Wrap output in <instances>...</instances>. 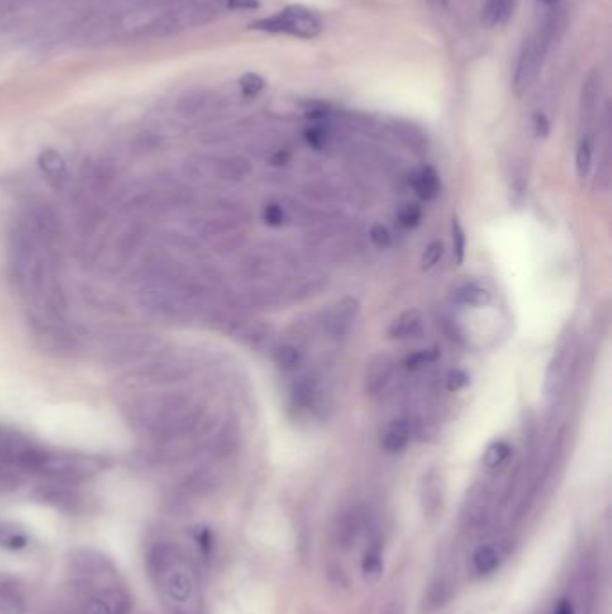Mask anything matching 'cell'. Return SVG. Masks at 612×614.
Listing matches in <instances>:
<instances>
[{
  "mask_svg": "<svg viewBox=\"0 0 612 614\" xmlns=\"http://www.w3.org/2000/svg\"><path fill=\"white\" fill-rule=\"evenodd\" d=\"M67 598L76 614H132L133 595L103 552L79 548L69 559Z\"/></svg>",
  "mask_w": 612,
  "mask_h": 614,
  "instance_id": "cell-1",
  "label": "cell"
},
{
  "mask_svg": "<svg viewBox=\"0 0 612 614\" xmlns=\"http://www.w3.org/2000/svg\"><path fill=\"white\" fill-rule=\"evenodd\" d=\"M128 421L167 453L202 431L205 412L189 395L155 394L133 401Z\"/></svg>",
  "mask_w": 612,
  "mask_h": 614,
  "instance_id": "cell-2",
  "label": "cell"
},
{
  "mask_svg": "<svg viewBox=\"0 0 612 614\" xmlns=\"http://www.w3.org/2000/svg\"><path fill=\"white\" fill-rule=\"evenodd\" d=\"M146 570L169 614H202L200 577L191 555L180 544L158 539L149 544Z\"/></svg>",
  "mask_w": 612,
  "mask_h": 614,
  "instance_id": "cell-3",
  "label": "cell"
},
{
  "mask_svg": "<svg viewBox=\"0 0 612 614\" xmlns=\"http://www.w3.org/2000/svg\"><path fill=\"white\" fill-rule=\"evenodd\" d=\"M103 469V462L96 457L81 453H62L40 449L33 474L42 476L51 483L74 485L96 476Z\"/></svg>",
  "mask_w": 612,
  "mask_h": 614,
  "instance_id": "cell-4",
  "label": "cell"
},
{
  "mask_svg": "<svg viewBox=\"0 0 612 614\" xmlns=\"http://www.w3.org/2000/svg\"><path fill=\"white\" fill-rule=\"evenodd\" d=\"M555 20H546L543 26L537 27L532 36L526 40L519 56H517L514 76H512V88L516 96H525L526 92L532 88L535 79L543 71L546 56L550 53L553 38H555Z\"/></svg>",
  "mask_w": 612,
  "mask_h": 614,
  "instance_id": "cell-5",
  "label": "cell"
},
{
  "mask_svg": "<svg viewBox=\"0 0 612 614\" xmlns=\"http://www.w3.org/2000/svg\"><path fill=\"white\" fill-rule=\"evenodd\" d=\"M160 342L153 334L117 331L106 334L99 345L103 360L112 365H140L157 354Z\"/></svg>",
  "mask_w": 612,
  "mask_h": 614,
  "instance_id": "cell-6",
  "label": "cell"
},
{
  "mask_svg": "<svg viewBox=\"0 0 612 614\" xmlns=\"http://www.w3.org/2000/svg\"><path fill=\"white\" fill-rule=\"evenodd\" d=\"M255 31L272 33V35H288L302 40H311L322 33L324 22L322 17L306 6H288L277 11L272 17L261 18L250 24Z\"/></svg>",
  "mask_w": 612,
  "mask_h": 614,
  "instance_id": "cell-7",
  "label": "cell"
},
{
  "mask_svg": "<svg viewBox=\"0 0 612 614\" xmlns=\"http://www.w3.org/2000/svg\"><path fill=\"white\" fill-rule=\"evenodd\" d=\"M184 173L194 182H243L252 173L250 162L243 157H193L184 164Z\"/></svg>",
  "mask_w": 612,
  "mask_h": 614,
  "instance_id": "cell-8",
  "label": "cell"
},
{
  "mask_svg": "<svg viewBox=\"0 0 612 614\" xmlns=\"http://www.w3.org/2000/svg\"><path fill=\"white\" fill-rule=\"evenodd\" d=\"M29 325H31V333H33L36 345L42 351L54 354V356H70L78 351L79 336L72 333L65 322L31 313Z\"/></svg>",
  "mask_w": 612,
  "mask_h": 614,
  "instance_id": "cell-9",
  "label": "cell"
},
{
  "mask_svg": "<svg viewBox=\"0 0 612 614\" xmlns=\"http://www.w3.org/2000/svg\"><path fill=\"white\" fill-rule=\"evenodd\" d=\"M191 374V363L180 354H155L140 363L135 378L148 385H171L184 381Z\"/></svg>",
  "mask_w": 612,
  "mask_h": 614,
  "instance_id": "cell-10",
  "label": "cell"
},
{
  "mask_svg": "<svg viewBox=\"0 0 612 614\" xmlns=\"http://www.w3.org/2000/svg\"><path fill=\"white\" fill-rule=\"evenodd\" d=\"M115 180H117V167L112 160H106V158L88 162L81 171L83 193L92 200L103 198L110 193L114 189Z\"/></svg>",
  "mask_w": 612,
  "mask_h": 614,
  "instance_id": "cell-11",
  "label": "cell"
},
{
  "mask_svg": "<svg viewBox=\"0 0 612 614\" xmlns=\"http://www.w3.org/2000/svg\"><path fill=\"white\" fill-rule=\"evenodd\" d=\"M395 363L394 356L388 352H379L372 360L368 361L365 376H363V390L370 397L385 394L388 386L394 383Z\"/></svg>",
  "mask_w": 612,
  "mask_h": 614,
  "instance_id": "cell-12",
  "label": "cell"
},
{
  "mask_svg": "<svg viewBox=\"0 0 612 614\" xmlns=\"http://www.w3.org/2000/svg\"><path fill=\"white\" fill-rule=\"evenodd\" d=\"M358 311V300L352 299V297L341 300L334 306L333 311H329V315L325 316V331L331 336H336V338L345 336L354 324Z\"/></svg>",
  "mask_w": 612,
  "mask_h": 614,
  "instance_id": "cell-13",
  "label": "cell"
},
{
  "mask_svg": "<svg viewBox=\"0 0 612 614\" xmlns=\"http://www.w3.org/2000/svg\"><path fill=\"white\" fill-rule=\"evenodd\" d=\"M38 166L44 173L45 180L56 191H63L69 185L70 175L69 167L65 158L54 150H45L38 157Z\"/></svg>",
  "mask_w": 612,
  "mask_h": 614,
  "instance_id": "cell-14",
  "label": "cell"
},
{
  "mask_svg": "<svg viewBox=\"0 0 612 614\" xmlns=\"http://www.w3.org/2000/svg\"><path fill=\"white\" fill-rule=\"evenodd\" d=\"M26 589L18 580L0 575V614H26Z\"/></svg>",
  "mask_w": 612,
  "mask_h": 614,
  "instance_id": "cell-15",
  "label": "cell"
},
{
  "mask_svg": "<svg viewBox=\"0 0 612 614\" xmlns=\"http://www.w3.org/2000/svg\"><path fill=\"white\" fill-rule=\"evenodd\" d=\"M411 440V421L408 417H397L386 426L381 448L388 455H397L406 449Z\"/></svg>",
  "mask_w": 612,
  "mask_h": 614,
  "instance_id": "cell-16",
  "label": "cell"
},
{
  "mask_svg": "<svg viewBox=\"0 0 612 614\" xmlns=\"http://www.w3.org/2000/svg\"><path fill=\"white\" fill-rule=\"evenodd\" d=\"M424 331V316L419 309H408L395 318L388 327V336L392 340H411Z\"/></svg>",
  "mask_w": 612,
  "mask_h": 614,
  "instance_id": "cell-17",
  "label": "cell"
},
{
  "mask_svg": "<svg viewBox=\"0 0 612 614\" xmlns=\"http://www.w3.org/2000/svg\"><path fill=\"white\" fill-rule=\"evenodd\" d=\"M420 501H422L424 514H428L429 518L437 516L438 510L442 507V480L435 469H431L422 476Z\"/></svg>",
  "mask_w": 612,
  "mask_h": 614,
  "instance_id": "cell-18",
  "label": "cell"
},
{
  "mask_svg": "<svg viewBox=\"0 0 612 614\" xmlns=\"http://www.w3.org/2000/svg\"><path fill=\"white\" fill-rule=\"evenodd\" d=\"M232 336L248 347H263L272 336V325L264 322H237L232 327Z\"/></svg>",
  "mask_w": 612,
  "mask_h": 614,
  "instance_id": "cell-19",
  "label": "cell"
},
{
  "mask_svg": "<svg viewBox=\"0 0 612 614\" xmlns=\"http://www.w3.org/2000/svg\"><path fill=\"white\" fill-rule=\"evenodd\" d=\"M451 299L456 306L485 307L490 304L492 293L480 282H464L455 288Z\"/></svg>",
  "mask_w": 612,
  "mask_h": 614,
  "instance_id": "cell-20",
  "label": "cell"
},
{
  "mask_svg": "<svg viewBox=\"0 0 612 614\" xmlns=\"http://www.w3.org/2000/svg\"><path fill=\"white\" fill-rule=\"evenodd\" d=\"M516 0H485L481 9V22L489 29L505 26L514 15Z\"/></svg>",
  "mask_w": 612,
  "mask_h": 614,
  "instance_id": "cell-21",
  "label": "cell"
},
{
  "mask_svg": "<svg viewBox=\"0 0 612 614\" xmlns=\"http://www.w3.org/2000/svg\"><path fill=\"white\" fill-rule=\"evenodd\" d=\"M361 532H363V516L358 510H350L338 519V527L334 530L336 543L340 548H350L358 541Z\"/></svg>",
  "mask_w": 612,
  "mask_h": 614,
  "instance_id": "cell-22",
  "label": "cell"
},
{
  "mask_svg": "<svg viewBox=\"0 0 612 614\" xmlns=\"http://www.w3.org/2000/svg\"><path fill=\"white\" fill-rule=\"evenodd\" d=\"M31 537L24 528L9 521H0V550L6 552H22L29 548Z\"/></svg>",
  "mask_w": 612,
  "mask_h": 614,
  "instance_id": "cell-23",
  "label": "cell"
},
{
  "mask_svg": "<svg viewBox=\"0 0 612 614\" xmlns=\"http://www.w3.org/2000/svg\"><path fill=\"white\" fill-rule=\"evenodd\" d=\"M593 155H595V137L593 133H580L578 137L577 153H575V164H577V175L582 182L586 180L591 167H593Z\"/></svg>",
  "mask_w": 612,
  "mask_h": 614,
  "instance_id": "cell-24",
  "label": "cell"
},
{
  "mask_svg": "<svg viewBox=\"0 0 612 614\" xmlns=\"http://www.w3.org/2000/svg\"><path fill=\"white\" fill-rule=\"evenodd\" d=\"M210 103H212V99H210L207 92L196 90V92L185 94V96L178 101L176 112L182 115V117H185V119H194V117H200L203 112H207Z\"/></svg>",
  "mask_w": 612,
  "mask_h": 614,
  "instance_id": "cell-25",
  "label": "cell"
},
{
  "mask_svg": "<svg viewBox=\"0 0 612 614\" xmlns=\"http://www.w3.org/2000/svg\"><path fill=\"white\" fill-rule=\"evenodd\" d=\"M411 185L422 200H433L440 191V178L433 167H422L415 173Z\"/></svg>",
  "mask_w": 612,
  "mask_h": 614,
  "instance_id": "cell-26",
  "label": "cell"
},
{
  "mask_svg": "<svg viewBox=\"0 0 612 614\" xmlns=\"http://www.w3.org/2000/svg\"><path fill=\"white\" fill-rule=\"evenodd\" d=\"M272 360L279 369L295 370L304 361V351L297 343H280L272 351Z\"/></svg>",
  "mask_w": 612,
  "mask_h": 614,
  "instance_id": "cell-27",
  "label": "cell"
},
{
  "mask_svg": "<svg viewBox=\"0 0 612 614\" xmlns=\"http://www.w3.org/2000/svg\"><path fill=\"white\" fill-rule=\"evenodd\" d=\"M510 457H512V446L505 440H496V442L490 444L489 448L485 449L481 462H483L485 469L496 471L499 467L507 464Z\"/></svg>",
  "mask_w": 612,
  "mask_h": 614,
  "instance_id": "cell-28",
  "label": "cell"
},
{
  "mask_svg": "<svg viewBox=\"0 0 612 614\" xmlns=\"http://www.w3.org/2000/svg\"><path fill=\"white\" fill-rule=\"evenodd\" d=\"M474 570L480 575H489L499 568V553L494 546H481L473 557Z\"/></svg>",
  "mask_w": 612,
  "mask_h": 614,
  "instance_id": "cell-29",
  "label": "cell"
},
{
  "mask_svg": "<svg viewBox=\"0 0 612 614\" xmlns=\"http://www.w3.org/2000/svg\"><path fill=\"white\" fill-rule=\"evenodd\" d=\"M438 358H440L438 349H420V351L411 352L404 358V367L417 372V370L426 369L428 365L437 363Z\"/></svg>",
  "mask_w": 612,
  "mask_h": 614,
  "instance_id": "cell-30",
  "label": "cell"
},
{
  "mask_svg": "<svg viewBox=\"0 0 612 614\" xmlns=\"http://www.w3.org/2000/svg\"><path fill=\"white\" fill-rule=\"evenodd\" d=\"M383 570V557H381V548L379 544L372 543L365 552L363 557V573L367 577H377Z\"/></svg>",
  "mask_w": 612,
  "mask_h": 614,
  "instance_id": "cell-31",
  "label": "cell"
},
{
  "mask_svg": "<svg viewBox=\"0 0 612 614\" xmlns=\"http://www.w3.org/2000/svg\"><path fill=\"white\" fill-rule=\"evenodd\" d=\"M451 236H453V255H455L456 264H462L465 259V248H467V236L458 218H453V223H451Z\"/></svg>",
  "mask_w": 612,
  "mask_h": 614,
  "instance_id": "cell-32",
  "label": "cell"
},
{
  "mask_svg": "<svg viewBox=\"0 0 612 614\" xmlns=\"http://www.w3.org/2000/svg\"><path fill=\"white\" fill-rule=\"evenodd\" d=\"M422 220V209L417 203H404L397 211V221L404 229H415Z\"/></svg>",
  "mask_w": 612,
  "mask_h": 614,
  "instance_id": "cell-33",
  "label": "cell"
},
{
  "mask_svg": "<svg viewBox=\"0 0 612 614\" xmlns=\"http://www.w3.org/2000/svg\"><path fill=\"white\" fill-rule=\"evenodd\" d=\"M288 218V211H286L284 205H280V203H268V205H264L263 220L266 225H270V227H275V229H277V227L286 225Z\"/></svg>",
  "mask_w": 612,
  "mask_h": 614,
  "instance_id": "cell-34",
  "label": "cell"
},
{
  "mask_svg": "<svg viewBox=\"0 0 612 614\" xmlns=\"http://www.w3.org/2000/svg\"><path fill=\"white\" fill-rule=\"evenodd\" d=\"M442 257H444V243H440V241L429 243V245L426 246V250H424V254H422V259H420L422 270H424V272L433 270V268L442 261Z\"/></svg>",
  "mask_w": 612,
  "mask_h": 614,
  "instance_id": "cell-35",
  "label": "cell"
},
{
  "mask_svg": "<svg viewBox=\"0 0 612 614\" xmlns=\"http://www.w3.org/2000/svg\"><path fill=\"white\" fill-rule=\"evenodd\" d=\"M368 237H370V241L374 243V246L377 248H381V250H386V248H390L392 243H394V236H392V232L390 229L383 225V223H374L370 230H368Z\"/></svg>",
  "mask_w": 612,
  "mask_h": 614,
  "instance_id": "cell-36",
  "label": "cell"
},
{
  "mask_svg": "<svg viewBox=\"0 0 612 614\" xmlns=\"http://www.w3.org/2000/svg\"><path fill=\"white\" fill-rule=\"evenodd\" d=\"M239 87H241V92H243L246 97H255L259 92H263L266 83H264V79L261 78L259 74L248 72V74H245V76L241 78V81H239Z\"/></svg>",
  "mask_w": 612,
  "mask_h": 614,
  "instance_id": "cell-37",
  "label": "cell"
},
{
  "mask_svg": "<svg viewBox=\"0 0 612 614\" xmlns=\"http://www.w3.org/2000/svg\"><path fill=\"white\" fill-rule=\"evenodd\" d=\"M193 543L196 544V548L200 550L202 555H209L210 550H212V534H210L209 528H194L193 532Z\"/></svg>",
  "mask_w": 612,
  "mask_h": 614,
  "instance_id": "cell-38",
  "label": "cell"
},
{
  "mask_svg": "<svg viewBox=\"0 0 612 614\" xmlns=\"http://www.w3.org/2000/svg\"><path fill=\"white\" fill-rule=\"evenodd\" d=\"M469 383H471V379L465 374L464 370H451V372L447 374L446 388L449 392H460V390H464L465 386L469 385Z\"/></svg>",
  "mask_w": 612,
  "mask_h": 614,
  "instance_id": "cell-39",
  "label": "cell"
},
{
  "mask_svg": "<svg viewBox=\"0 0 612 614\" xmlns=\"http://www.w3.org/2000/svg\"><path fill=\"white\" fill-rule=\"evenodd\" d=\"M534 126L537 137H548V133H550V121H548V117H546V115H535Z\"/></svg>",
  "mask_w": 612,
  "mask_h": 614,
  "instance_id": "cell-40",
  "label": "cell"
},
{
  "mask_svg": "<svg viewBox=\"0 0 612 614\" xmlns=\"http://www.w3.org/2000/svg\"><path fill=\"white\" fill-rule=\"evenodd\" d=\"M227 8L230 9H257L259 8V0H225Z\"/></svg>",
  "mask_w": 612,
  "mask_h": 614,
  "instance_id": "cell-41",
  "label": "cell"
},
{
  "mask_svg": "<svg viewBox=\"0 0 612 614\" xmlns=\"http://www.w3.org/2000/svg\"><path fill=\"white\" fill-rule=\"evenodd\" d=\"M553 614H575V611H573V606H571L569 600H560L559 606Z\"/></svg>",
  "mask_w": 612,
  "mask_h": 614,
  "instance_id": "cell-42",
  "label": "cell"
},
{
  "mask_svg": "<svg viewBox=\"0 0 612 614\" xmlns=\"http://www.w3.org/2000/svg\"><path fill=\"white\" fill-rule=\"evenodd\" d=\"M539 2L544 4V6H555L557 4V0H539Z\"/></svg>",
  "mask_w": 612,
  "mask_h": 614,
  "instance_id": "cell-43",
  "label": "cell"
},
{
  "mask_svg": "<svg viewBox=\"0 0 612 614\" xmlns=\"http://www.w3.org/2000/svg\"><path fill=\"white\" fill-rule=\"evenodd\" d=\"M433 2H437V4H442V6H444V4H447V0H433Z\"/></svg>",
  "mask_w": 612,
  "mask_h": 614,
  "instance_id": "cell-44",
  "label": "cell"
},
{
  "mask_svg": "<svg viewBox=\"0 0 612 614\" xmlns=\"http://www.w3.org/2000/svg\"><path fill=\"white\" fill-rule=\"evenodd\" d=\"M167 614H169V613H167Z\"/></svg>",
  "mask_w": 612,
  "mask_h": 614,
  "instance_id": "cell-45",
  "label": "cell"
}]
</instances>
